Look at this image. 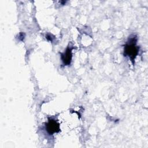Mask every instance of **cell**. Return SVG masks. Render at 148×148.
<instances>
[{
	"label": "cell",
	"mask_w": 148,
	"mask_h": 148,
	"mask_svg": "<svg viewBox=\"0 0 148 148\" xmlns=\"http://www.w3.org/2000/svg\"><path fill=\"white\" fill-rule=\"evenodd\" d=\"M73 47L68 46L65 51L61 54V58L64 65H69L72 58V50Z\"/></svg>",
	"instance_id": "cell-3"
},
{
	"label": "cell",
	"mask_w": 148,
	"mask_h": 148,
	"mask_svg": "<svg viewBox=\"0 0 148 148\" xmlns=\"http://www.w3.org/2000/svg\"><path fill=\"white\" fill-rule=\"evenodd\" d=\"M137 37L133 35L130 38L124 47V56L128 57L133 65L135 64V60L138 54L139 47L136 45Z\"/></svg>",
	"instance_id": "cell-1"
},
{
	"label": "cell",
	"mask_w": 148,
	"mask_h": 148,
	"mask_svg": "<svg viewBox=\"0 0 148 148\" xmlns=\"http://www.w3.org/2000/svg\"><path fill=\"white\" fill-rule=\"evenodd\" d=\"M45 128L47 132L50 135L60 131V124L57 120L51 118H49L48 121L46 123Z\"/></svg>",
	"instance_id": "cell-2"
},
{
	"label": "cell",
	"mask_w": 148,
	"mask_h": 148,
	"mask_svg": "<svg viewBox=\"0 0 148 148\" xmlns=\"http://www.w3.org/2000/svg\"><path fill=\"white\" fill-rule=\"evenodd\" d=\"M46 38L47 39V40H49L50 41H52L53 40V38L51 36V35H50V34H47L46 36Z\"/></svg>",
	"instance_id": "cell-4"
}]
</instances>
